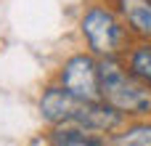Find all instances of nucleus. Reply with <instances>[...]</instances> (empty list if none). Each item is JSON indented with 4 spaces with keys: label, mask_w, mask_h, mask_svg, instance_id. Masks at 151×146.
<instances>
[{
    "label": "nucleus",
    "mask_w": 151,
    "mask_h": 146,
    "mask_svg": "<svg viewBox=\"0 0 151 146\" xmlns=\"http://www.w3.org/2000/svg\"><path fill=\"white\" fill-rule=\"evenodd\" d=\"M114 11L130 29V35L151 40V0H114Z\"/></svg>",
    "instance_id": "39448f33"
},
{
    "label": "nucleus",
    "mask_w": 151,
    "mask_h": 146,
    "mask_svg": "<svg viewBox=\"0 0 151 146\" xmlns=\"http://www.w3.org/2000/svg\"><path fill=\"white\" fill-rule=\"evenodd\" d=\"M40 114L50 125H74L90 133H114L125 125V114L109 106L104 98L88 101L72 96L66 88H48L40 98Z\"/></svg>",
    "instance_id": "f257e3e1"
},
{
    "label": "nucleus",
    "mask_w": 151,
    "mask_h": 146,
    "mask_svg": "<svg viewBox=\"0 0 151 146\" xmlns=\"http://www.w3.org/2000/svg\"><path fill=\"white\" fill-rule=\"evenodd\" d=\"M125 66H127L146 88H151V40H143V43H138L135 48H130Z\"/></svg>",
    "instance_id": "6e6552de"
},
{
    "label": "nucleus",
    "mask_w": 151,
    "mask_h": 146,
    "mask_svg": "<svg viewBox=\"0 0 151 146\" xmlns=\"http://www.w3.org/2000/svg\"><path fill=\"white\" fill-rule=\"evenodd\" d=\"M61 88H66L72 96L98 101L101 98V80H98V56L93 53H77L66 59L61 69Z\"/></svg>",
    "instance_id": "20e7f679"
},
{
    "label": "nucleus",
    "mask_w": 151,
    "mask_h": 146,
    "mask_svg": "<svg viewBox=\"0 0 151 146\" xmlns=\"http://www.w3.org/2000/svg\"><path fill=\"white\" fill-rule=\"evenodd\" d=\"M80 32L90 48L93 56L98 59H117L130 48V29L119 19V13L109 5H88L80 21Z\"/></svg>",
    "instance_id": "7ed1b4c3"
},
{
    "label": "nucleus",
    "mask_w": 151,
    "mask_h": 146,
    "mask_svg": "<svg viewBox=\"0 0 151 146\" xmlns=\"http://www.w3.org/2000/svg\"><path fill=\"white\" fill-rule=\"evenodd\" d=\"M53 146H109L101 133H90L74 125H56V133L50 136Z\"/></svg>",
    "instance_id": "423d86ee"
},
{
    "label": "nucleus",
    "mask_w": 151,
    "mask_h": 146,
    "mask_svg": "<svg viewBox=\"0 0 151 146\" xmlns=\"http://www.w3.org/2000/svg\"><path fill=\"white\" fill-rule=\"evenodd\" d=\"M109 146H151V122H133L117 128L109 138Z\"/></svg>",
    "instance_id": "0eeeda50"
},
{
    "label": "nucleus",
    "mask_w": 151,
    "mask_h": 146,
    "mask_svg": "<svg viewBox=\"0 0 151 146\" xmlns=\"http://www.w3.org/2000/svg\"><path fill=\"white\" fill-rule=\"evenodd\" d=\"M101 98L125 117L151 114V88H146L119 59H98Z\"/></svg>",
    "instance_id": "f03ea898"
}]
</instances>
